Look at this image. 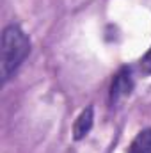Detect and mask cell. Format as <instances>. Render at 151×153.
<instances>
[{
	"label": "cell",
	"mask_w": 151,
	"mask_h": 153,
	"mask_svg": "<svg viewBox=\"0 0 151 153\" xmlns=\"http://www.w3.org/2000/svg\"><path fill=\"white\" fill-rule=\"evenodd\" d=\"M29 53H30L29 36L20 25L9 23L2 30V41H0V76L4 84L11 76H14V73L29 57Z\"/></svg>",
	"instance_id": "6da1fadb"
},
{
	"label": "cell",
	"mask_w": 151,
	"mask_h": 153,
	"mask_svg": "<svg viewBox=\"0 0 151 153\" xmlns=\"http://www.w3.org/2000/svg\"><path fill=\"white\" fill-rule=\"evenodd\" d=\"M133 87H135V80H133V75H132V68L123 66L115 73V76L112 78V84H110V94H109L110 105H115L119 100L130 96Z\"/></svg>",
	"instance_id": "7a4b0ae2"
},
{
	"label": "cell",
	"mask_w": 151,
	"mask_h": 153,
	"mask_svg": "<svg viewBox=\"0 0 151 153\" xmlns=\"http://www.w3.org/2000/svg\"><path fill=\"white\" fill-rule=\"evenodd\" d=\"M93 125H94V109H93V105H89L75 119V125H73V139L75 141H82L91 132Z\"/></svg>",
	"instance_id": "3957f363"
},
{
	"label": "cell",
	"mask_w": 151,
	"mask_h": 153,
	"mask_svg": "<svg viewBox=\"0 0 151 153\" xmlns=\"http://www.w3.org/2000/svg\"><path fill=\"white\" fill-rule=\"evenodd\" d=\"M126 153H151V128H142L130 143Z\"/></svg>",
	"instance_id": "277c9868"
},
{
	"label": "cell",
	"mask_w": 151,
	"mask_h": 153,
	"mask_svg": "<svg viewBox=\"0 0 151 153\" xmlns=\"http://www.w3.org/2000/svg\"><path fill=\"white\" fill-rule=\"evenodd\" d=\"M139 70H141L142 75H151V46H150V50L141 57V61H139Z\"/></svg>",
	"instance_id": "5b68a950"
}]
</instances>
